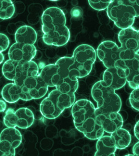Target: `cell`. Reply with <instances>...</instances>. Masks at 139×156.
Returning <instances> with one entry per match:
<instances>
[{"instance_id": "19", "label": "cell", "mask_w": 139, "mask_h": 156, "mask_svg": "<svg viewBox=\"0 0 139 156\" xmlns=\"http://www.w3.org/2000/svg\"><path fill=\"white\" fill-rule=\"evenodd\" d=\"M15 41L20 44H34L37 40V33L33 27L22 26L16 30L15 34Z\"/></svg>"}, {"instance_id": "31", "label": "cell", "mask_w": 139, "mask_h": 156, "mask_svg": "<svg viewBox=\"0 0 139 156\" xmlns=\"http://www.w3.org/2000/svg\"><path fill=\"white\" fill-rule=\"evenodd\" d=\"M130 5L134 8L137 17H139V0H130Z\"/></svg>"}, {"instance_id": "17", "label": "cell", "mask_w": 139, "mask_h": 156, "mask_svg": "<svg viewBox=\"0 0 139 156\" xmlns=\"http://www.w3.org/2000/svg\"><path fill=\"white\" fill-rule=\"evenodd\" d=\"M39 75L49 87H56L61 79L58 66L56 64H49L42 68Z\"/></svg>"}, {"instance_id": "29", "label": "cell", "mask_w": 139, "mask_h": 156, "mask_svg": "<svg viewBox=\"0 0 139 156\" xmlns=\"http://www.w3.org/2000/svg\"><path fill=\"white\" fill-rule=\"evenodd\" d=\"M130 104L134 109L139 111V87L133 89L130 94Z\"/></svg>"}, {"instance_id": "30", "label": "cell", "mask_w": 139, "mask_h": 156, "mask_svg": "<svg viewBox=\"0 0 139 156\" xmlns=\"http://www.w3.org/2000/svg\"><path fill=\"white\" fill-rule=\"evenodd\" d=\"M0 51L1 52L6 51L9 46V39L8 37L5 34H0Z\"/></svg>"}, {"instance_id": "10", "label": "cell", "mask_w": 139, "mask_h": 156, "mask_svg": "<svg viewBox=\"0 0 139 156\" xmlns=\"http://www.w3.org/2000/svg\"><path fill=\"white\" fill-rule=\"evenodd\" d=\"M36 54L37 49L34 44L17 42L13 44L8 51L9 59L22 63L31 61Z\"/></svg>"}, {"instance_id": "33", "label": "cell", "mask_w": 139, "mask_h": 156, "mask_svg": "<svg viewBox=\"0 0 139 156\" xmlns=\"http://www.w3.org/2000/svg\"><path fill=\"white\" fill-rule=\"evenodd\" d=\"M134 133L137 139L139 140V120L135 124L134 128Z\"/></svg>"}, {"instance_id": "18", "label": "cell", "mask_w": 139, "mask_h": 156, "mask_svg": "<svg viewBox=\"0 0 139 156\" xmlns=\"http://www.w3.org/2000/svg\"><path fill=\"white\" fill-rule=\"evenodd\" d=\"M96 147V156H115L117 149L112 136L104 135L97 139Z\"/></svg>"}, {"instance_id": "5", "label": "cell", "mask_w": 139, "mask_h": 156, "mask_svg": "<svg viewBox=\"0 0 139 156\" xmlns=\"http://www.w3.org/2000/svg\"><path fill=\"white\" fill-rule=\"evenodd\" d=\"M118 39L121 44L120 58L126 60L132 58L139 52V39L138 32L133 27L120 30Z\"/></svg>"}, {"instance_id": "8", "label": "cell", "mask_w": 139, "mask_h": 156, "mask_svg": "<svg viewBox=\"0 0 139 156\" xmlns=\"http://www.w3.org/2000/svg\"><path fill=\"white\" fill-rule=\"evenodd\" d=\"M96 53L98 58L107 68L117 66L121 61L120 47L110 40L102 42L96 49Z\"/></svg>"}, {"instance_id": "34", "label": "cell", "mask_w": 139, "mask_h": 156, "mask_svg": "<svg viewBox=\"0 0 139 156\" xmlns=\"http://www.w3.org/2000/svg\"><path fill=\"white\" fill-rule=\"evenodd\" d=\"M5 100H0V105H1V112L2 113V112H5V110H6V108H7V104L5 102Z\"/></svg>"}, {"instance_id": "37", "label": "cell", "mask_w": 139, "mask_h": 156, "mask_svg": "<svg viewBox=\"0 0 139 156\" xmlns=\"http://www.w3.org/2000/svg\"><path fill=\"white\" fill-rule=\"evenodd\" d=\"M49 1H59V0H49Z\"/></svg>"}, {"instance_id": "24", "label": "cell", "mask_w": 139, "mask_h": 156, "mask_svg": "<svg viewBox=\"0 0 139 156\" xmlns=\"http://www.w3.org/2000/svg\"><path fill=\"white\" fill-rule=\"evenodd\" d=\"M117 149L123 150L130 146L132 141V136L127 129L122 127L117 129L110 135Z\"/></svg>"}, {"instance_id": "32", "label": "cell", "mask_w": 139, "mask_h": 156, "mask_svg": "<svg viewBox=\"0 0 139 156\" xmlns=\"http://www.w3.org/2000/svg\"><path fill=\"white\" fill-rule=\"evenodd\" d=\"M132 151L134 155L139 156V141L134 144V145L133 147Z\"/></svg>"}, {"instance_id": "28", "label": "cell", "mask_w": 139, "mask_h": 156, "mask_svg": "<svg viewBox=\"0 0 139 156\" xmlns=\"http://www.w3.org/2000/svg\"><path fill=\"white\" fill-rule=\"evenodd\" d=\"M112 2V0H88L91 7L97 11L107 9Z\"/></svg>"}, {"instance_id": "23", "label": "cell", "mask_w": 139, "mask_h": 156, "mask_svg": "<svg viewBox=\"0 0 139 156\" xmlns=\"http://www.w3.org/2000/svg\"><path fill=\"white\" fill-rule=\"evenodd\" d=\"M39 74V67L35 62L31 60L22 63V71L20 78L17 80L14 81V83L21 87L28 78L35 76Z\"/></svg>"}, {"instance_id": "20", "label": "cell", "mask_w": 139, "mask_h": 156, "mask_svg": "<svg viewBox=\"0 0 139 156\" xmlns=\"http://www.w3.org/2000/svg\"><path fill=\"white\" fill-rule=\"evenodd\" d=\"M22 67V62L9 58V60L5 62L3 65L2 68L3 75L8 80L14 82L20 78Z\"/></svg>"}, {"instance_id": "35", "label": "cell", "mask_w": 139, "mask_h": 156, "mask_svg": "<svg viewBox=\"0 0 139 156\" xmlns=\"http://www.w3.org/2000/svg\"><path fill=\"white\" fill-rule=\"evenodd\" d=\"M1 60H0V63H2L3 61L5 60V56L3 54L2 52H1Z\"/></svg>"}, {"instance_id": "27", "label": "cell", "mask_w": 139, "mask_h": 156, "mask_svg": "<svg viewBox=\"0 0 139 156\" xmlns=\"http://www.w3.org/2000/svg\"><path fill=\"white\" fill-rule=\"evenodd\" d=\"M3 123L7 127L14 128L16 127L15 111L13 108H10L5 111L3 117Z\"/></svg>"}, {"instance_id": "38", "label": "cell", "mask_w": 139, "mask_h": 156, "mask_svg": "<svg viewBox=\"0 0 139 156\" xmlns=\"http://www.w3.org/2000/svg\"><path fill=\"white\" fill-rule=\"evenodd\" d=\"M137 32H138V37H139V30H137Z\"/></svg>"}, {"instance_id": "3", "label": "cell", "mask_w": 139, "mask_h": 156, "mask_svg": "<svg viewBox=\"0 0 139 156\" xmlns=\"http://www.w3.org/2000/svg\"><path fill=\"white\" fill-rule=\"evenodd\" d=\"M91 96L97 103V108L101 112H119L122 101L115 90L103 80L96 83L91 88Z\"/></svg>"}, {"instance_id": "4", "label": "cell", "mask_w": 139, "mask_h": 156, "mask_svg": "<svg viewBox=\"0 0 139 156\" xmlns=\"http://www.w3.org/2000/svg\"><path fill=\"white\" fill-rule=\"evenodd\" d=\"M108 17L120 29L133 27L137 17V12L132 5L113 1L107 9Z\"/></svg>"}, {"instance_id": "21", "label": "cell", "mask_w": 139, "mask_h": 156, "mask_svg": "<svg viewBox=\"0 0 139 156\" xmlns=\"http://www.w3.org/2000/svg\"><path fill=\"white\" fill-rule=\"evenodd\" d=\"M16 127L26 129L33 124L34 115L31 110L26 107H21L15 111Z\"/></svg>"}, {"instance_id": "26", "label": "cell", "mask_w": 139, "mask_h": 156, "mask_svg": "<svg viewBox=\"0 0 139 156\" xmlns=\"http://www.w3.org/2000/svg\"><path fill=\"white\" fill-rule=\"evenodd\" d=\"M0 18L2 20L9 19L14 16L15 8L12 0H0Z\"/></svg>"}, {"instance_id": "9", "label": "cell", "mask_w": 139, "mask_h": 156, "mask_svg": "<svg viewBox=\"0 0 139 156\" xmlns=\"http://www.w3.org/2000/svg\"><path fill=\"white\" fill-rule=\"evenodd\" d=\"M96 117L104 131L109 134L122 127L123 125V117L119 112L104 113L96 108Z\"/></svg>"}, {"instance_id": "2", "label": "cell", "mask_w": 139, "mask_h": 156, "mask_svg": "<svg viewBox=\"0 0 139 156\" xmlns=\"http://www.w3.org/2000/svg\"><path fill=\"white\" fill-rule=\"evenodd\" d=\"M73 123L76 129L90 140H97L104 131L98 122L96 108L87 99L76 101L71 108Z\"/></svg>"}, {"instance_id": "7", "label": "cell", "mask_w": 139, "mask_h": 156, "mask_svg": "<svg viewBox=\"0 0 139 156\" xmlns=\"http://www.w3.org/2000/svg\"><path fill=\"white\" fill-rule=\"evenodd\" d=\"M22 142V135L16 127H6L0 136V155L13 156Z\"/></svg>"}, {"instance_id": "13", "label": "cell", "mask_w": 139, "mask_h": 156, "mask_svg": "<svg viewBox=\"0 0 139 156\" xmlns=\"http://www.w3.org/2000/svg\"><path fill=\"white\" fill-rule=\"evenodd\" d=\"M102 78L107 85L115 90L123 87L127 83L125 69L118 66L107 68Z\"/></svg>"}, {"instance_id": "11", "label": "cell", "mask_w": 139, "mask_h": 156, "mask_svg": "<svg viewBox=\"0 0 139 156\" xmlns=\"http://www.w3.org/2000/svg\"><path fill=\"white\" fill-rule=\"evenodd\" d=\"M32 100L44 97L49 90V86L40 75L28 78L21 86Z\"/></svg>"}, {"instance_id": "12", "label": "cell", "mask_w": 139, "mask_h": 156, "mask_svg": "<svg viewBox=\"0 0 139 156\" xmlns=\"http://www.w3.org/2000/svg\"><path fill=\"white\" fill-rule=\"evenodd\" d=\"M118 67L125 70L127 83L133 89L139 87V54H136L132 58L121 60Z\"/></svg>"}, {"instance_id": "22", "label": "cell", "mask_w": 139, "mask_h": 156, "mask_svg": "<svg viewBox=\"0 0 139 156\" xmlns=\"http://www.w3.org/2000/svg\"><path fill=\"white\" fill-rule=\"evenodd\" d=\"M40 111L43 117L49 119H56L63 113L49 97L45 98L40 103Z\"/></svg>"}, {"instance_id": "15", "label": "cell", "mask_w": 139, "mask_h": 156, "mask_svg": "<svg viewBox=\"0 0 139 156\" xmlns=\"http://www.w3.org/2000/svg\"><path fill=\"white\" fill-rule=\"evenodd\" d=\"M55 63L60 69L61 78H82L81 72L77 67L72 56L62 57L59 58Z\"/></svg>"}, {"instance_id": "16", "label": "cell", "mask_w": 139, "mask_h": 156, "mask_svg": "<svg viewBox=\"0 0 139 156\" xmlns=\"http://www.w3.org/2000/svg\"><path fill=\"white\" fill-rule=\"evenodd\" d=\"M48 97L51 98L59 109L63 112L73 106L76 102L75 93L61 92L58 90H54L49 93Z\"/></svg>"}, {"instance_id": "1", "label": "cell", "mask_w": 139, "mask_h": 156, "mask_svg": "<svg viewBox=\"0 0 139 156\" xmlns=\"http://www.w3.org/2000/svg\"><path fill=\"white\" fill-rule=\"evenodd\" d=\"M42 40L49 46H63L70 39V32L66 26V18L63 11L56 7L44 10L42 16Z\"/></svg>"}, {"instance_id": "6", "label": "cell", "mask_w": 139, "mask_h": 156, "mask_svg": "<svg viewBox=\"0 0 139 156\" xmlns=\"http://www.w3.org/2000/svg\"><path fill=\"white\" fill-rule=\"evenodd\" d=\"M72 56L83 78L90 73L97 56L93 47L87 44H82L76 47Z\"/></svg>"}, {"instance_id": "36", "label": "cell", "mask_w": 139, "mask_h": 156, "mask_svg": "<svg viewBox=\"0 0 139 156\" xmlns=\"http://www.w3.org/2000/svg\"><path fill=\"white\" fill-rule=\"evenodd\" d=\"M120 1V2H123L126 3L130 4V0H112V1Z\"/></svg>"}, {"instance_id": "25", "label": "cell", "mask_w": 139, "mask_h": 156, "mask_svg": "<svg viewBox=\"0 0 139 156\" xmlns=\"http://www.w3.org/2000/svg\"><path fill=\"white\" fill-rule=\"evenodd\" d=\"M78 78L65 77L61 78L56 88L61 92L75 93L78 90Z\"/></svg>"}, {"instance_id": "14", "label": "cell", "mask_w": 139, "mask_h": 156, "mask_svg": "<svg viewBox=\"0 0 139 156\" xmlns=\"http://www.w3.org/2000/svg\"><path fill=\"white\" fill-rule=\"evenodd\" d=\"M3 99L9 103H15L19 100L29 101L32 100L27 93L25 92L22 87L13 83H7L3 87L1 92Z\"/></svg>"}]
</instances>
